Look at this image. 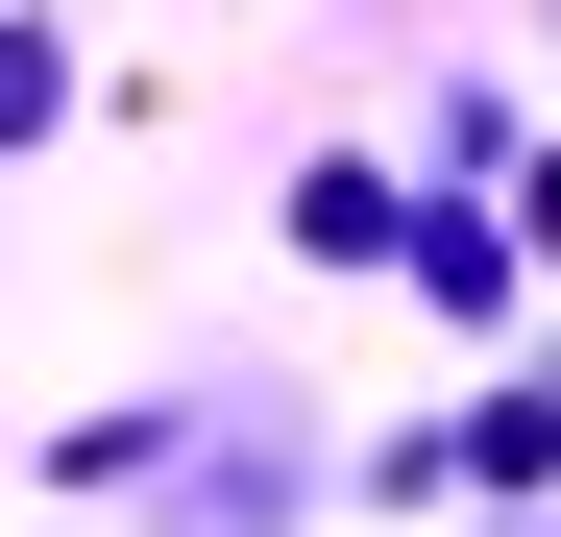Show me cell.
<instances>
[{
	"label": "cell",
	"instance_id": "cell-1",
	"mask_svg": "<svg viewBox=\"0 0 561 537\" xmlns=\"http://www.w3.org/2000/svg\"><path fill=\"white\" fill-rule=\"evenodd\" d=\"M49 99H73V49H49V25H0V147H49Z\"/></svg>",
	"mask_w": 561,
	"mask_h": 537
}]
</instances>
